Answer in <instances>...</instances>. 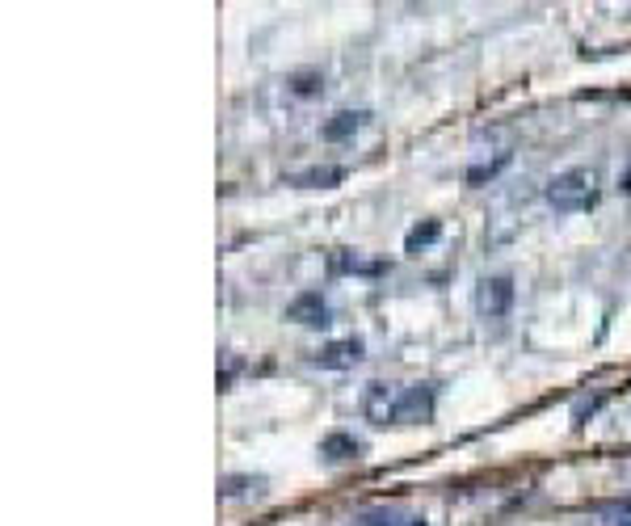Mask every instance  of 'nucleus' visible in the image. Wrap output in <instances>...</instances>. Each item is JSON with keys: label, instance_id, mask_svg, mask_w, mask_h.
Returning a JSON list of instances; mask_svg holds the SVG:
<instances>
[{"label": "nucleus", "instance_id": "1", "mask_svg": "<svg viewBox=\"0 0 631 526\" xmlns=\"http://www.w3.org/2000/svg\"><path fill=\"white\" fill-rule=\"evenodd\" d=\"M598 198V173L594 169H564L547 181V202L556 211H585Z\"/></svg>", "mask_w": 631, "mask_h": 526}, {"label": "nucleus", "instance_id": "2", "mask_svg": "<svg viewBox=\"0 0 631 526\" xmlns=\"http://www.w3.org/2000/svg\"><path fill=\"white\" fill-rule=\"evenodd\" d=\"M287 320H295V325H303V329H329L333 325V308H329V299H324L320 291H299L287 303Z\"/></svg>", "mask_w": 631, "mask_h": 526}, {"label": "nucleus", "instance_id": "3", "mask_svg": "<svg viewBox=\"0 0 631 526\" xmlns=\"http://www.w3.org/2000/svg\"><path fill=\"white\" fill-rule=\"evenodd\" d=\"M396 404H400V388L396 383H366L362 388V413L366 421H375V426H388V421H396Z\"/></svg>", "mask_w": 631, "mask_h": 526}, {"label": "nucleus", "instance_id": "4", "mask_svg": "<svg viewBox=\"0 0 631 526\" xmlns=\"http://www.w3.org/2000/svg\"><path fill=\"white\" fill-rule=\"evenodd\" d=\"M476 308L484 316H505L514 308V278L510 274H488L476 287Z\"/></svg>", "mask_w": 631, "mask_h": 526}, {"label": "nucleus", "instance_id": "5", "mask_svg": "<svg viewBox=\"0 0 631 526\" xmlns=\"http://www.w3.org/2000/svg\"><path fill=\"white\" fill-rule=\"evenodd\" d=\"M430 417H434V388H430V383L400 388V404H396L400 426H417V421H430Z\"/></svg>", "mask_w": 631, "mask_h": 526}, {"label": "nucleus", "instance_id": "6", "mask_svg": "<svg viewBox=\"0 0 631 526\" xmlns=\"http://www.w3.org/2000/svg\"><path fill=\"white\" fill-rule=\"evenodd\" d=\"M362 358H366L362 337H341V341H329V346L316 354V367H324V371H350V367H358Z\"/></svg>", "mask_w": 631, "mask_h": 526}, {"label": "nucleus", "instance_id": "7", "mask_svg": "<svg viewBox=\"0 0 631 526\" xmlns=\"http://www.w3.org/2000/svg\"><path fill=\"white\" fill-rule=\"evenodd\" d=\"M366 118H371L366 110H337V114L329 118V123L320 127V135L329 139V144H341V139H354V135L366 127Z\"/></svg>", "mask_w": 631, "mask_h": 526}, {"label": "nucleus", "instance_id": "8", "mask_svg": "<svg viewBox=\"0 0 631 526\" xmlns=\"http://www.w3.org/2000/svg\"><path fill=\"white\" fill-rule=\"evenodd\" d=\"M320 455L329 459V463H350V459L362 455V442L354 434H345V430H333V434L320 438Z\"/></svg>", "mask_w": 631, "mask_h": 526}, {"label": "nucleus", "instance_id": "9", "mask_svg": "<svg viewBox=\"0 0 631 526\" xmlns=\"http://www.w3.org/2000/svg\"><path fill=\"white\" fill-rule=\"evenodd\" d=\"M358 526H430L421 514H409V510H392V505H375V510H362L358 514Z\"/></svg>", "mask_w": 631, "mask_h": 526}, {"label": "nucleus", "instance_id": "10", "mask_svg": "<svg viewBox=\"0 0 631 526\" xmlns=\"http://www.w3.org/2000/svg\"><path fill=\"white\" fill-rule=\"evenodd\" d=\"M333 270H341V274H379L383 261H362L358 253L341 249V253H333Z\"/></svg>", "mask_w": 631, "mask_h": 526}, {"label": "nucleus", "instance_id": "11", "mask_svg": "<svg viewBox=\"0 0 631 526\" xmlns=\"http://www.w3.org/2000/svg\"><path fill=\"white\" fill-rule=\"evenodd\" d=\"M438 236H442V224H438V219H425V224H417L409 236H404V249L417 253V249H425V245H434Z\"/></svg>", "mask_w": 631, "mask_h": 526}, {"label": "nucleus", "instance_id": "12", "mask_svg": "<svg viewBox=\"0 0 631 526\" xmlns=\"http://www.w3.org/2000/svg\"><path fill=\"white\" fill-rule=\"evenodd\" d=\"M261 493V489H266V480H261V476H223L219 480V493L223 497H240V493Z\"/></svg>", "mask_w": 631, "mask_h": 526}, {"label": "nucleus", "instance_id": "13", "mask_svg": "<svg viewBox=\"0 0 631 526\" xmlns=\"http://www.w3.org/2000/svg\"><path fill=\"white\" fill-rule=\"evenodd\" d=\"M345 177V169H337V165H329V169H308V173H299V186H333V181H341Z\"/></svg>", "mask_w": 631, "mask_h": 526}, {"label": "nucleus", "instance_id": "14", "mask_svg": "<svg viewBox=\"0 0 631 526\" xmlns=\"http://www.w3.org/2000/svg\"><path fill=\"white\" fill-rule=\"evenodd\" d=\"M505 165H510V156H497V160H488V165H476V169H467V181L472 186H480V181H488V177H497Z\"/></svg>", "mask_w": 631, "mask_h": 526}, {"label": "nucleus", "instance_id": "15", "mask_svg": "<svg viewBox=\"0 0 631 526\" xmlns=\"http://www.w3.org/2000/svg\"><path fill=\"white\" fill-rule=\"evenodd\" d=\"M320 89H324L320 76H295V93H299V97H316Z\"/></svg>", "mask_w": 631, "mask_h": 526}, {"label": "nucleus", "instance_id": "16", "mask_svg": "<svg viewBox=\"0 0 631 526\" xmlns=\"http://www.w3.org/2000/svg\"><path fill=\"white\" fill-rule=\"evenodd\" d=\"M615 526H631V514H627V518H619V522H615Z\"/></svg>", "mask_w": 631, "mask_h": 526}]
</instances>
